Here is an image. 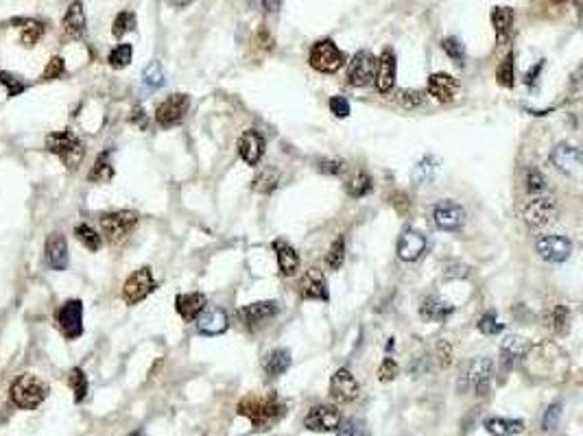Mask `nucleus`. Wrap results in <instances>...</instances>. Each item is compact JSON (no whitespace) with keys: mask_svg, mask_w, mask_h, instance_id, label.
Here are the masks:
<instances>
[{"mask_svg":"<svg viewBox=\"0 0 583 436\" xmlns=\"http://www.w3.org/2000/svg\"><path fill=\"white\" fill-rule=\"evenodd\" d=\"M129 436H147V434H145L143 430H135V432H131Z\"/></svg>","mask_w":583,"mask_h":436,"instance_id":"nucleus-62","label":"nucleus"},{"mask_svg":"<svg viewBox=\"0 0 583 436\" xmlns=\"http://www.w3.org/2000/svg\"><path fill=\"white\" fill-rule=\"evenodd\" d=\"M90 181H96V184H108V181L114 179V166H112V160H110V151L100 153L94 168L90 170L88 175Z\"/></svg>","mask_w":583,"mask_h":436,"instance_id":"nucleus-34","label":"nucleus"},{"mask_svg":"<svg viewBox=\"0 0 583 436\" xmlns=\"http://www.w3.org/2000/svg\"><path fill=\"white\" fill-rule=\"evenodd\" d=\"M170 5H175V7H186V5H190L192 0H168Z\"/></svg>","mask_w":583,"mask_h":436,"instance_id":"nucleus-61","label":"nucleus"},{"mask_svg":"<svg viewBox=\"0 0 583 436\" xmlns=\"http://www.w3.org/2000/svg\"><path fill=\"white\" fill-rule=\"evenodd\" d=\"M492 378H494V360L487 355L474 358L465 369L463 382H459V390L472 388L474 395L485 397L492 388Z\"/></svg>","mask_w":583,"mask_h":436,"instance_id":"nucleus-4","label":"nucleus"},{"mask_svg":"<svg viewBox=\"0 0 583 436\" xmlns=\"http://www.w3.org/2000/svg\"><path fill=\"white\" fill-rule=\"evenodd\" d=\"M317 168L324 175H341L343 170H346V162L343 160H321Z\"/></svg>","mask_w":583,"mask_h":436,"instance_id":"nucleus-56","label":"nucleus"},{"mask_svg":"<svg viewBox=\"0 0 583 436\" xmlns=\"http://www.w3.org/2000/svg\"><path fill=\"white\" fill-rule=\"evenodd\" d=\"M433 221L441 232H457L465 223V209L457 201H441L433 209Z\"/></svg>","mask_w":583,"mask_h":436,"instance_id":"nucleus-11","label":"nucleus"},{"mask_svg":"<svg viewBox=\"0 0 583 436\" xmlns=\"http://www.w3.org/2000/svg\"><path fill=\"white\" fill-rule=\"evenodd\" d=\"M330 112L336 116V118H348L352 107H350V100L346 96H332L330 98Z\"/></svg>","mask_w":583,"mask_h":436,"instance_id":"nucleus-52","label":"nucleus"},{"mask_svg":"<svg viewBox=\"0 0 583 436\" xmlns=\"http://www.w3.org/2000/svg\"><path fill=\"white\" fill-rule=\"evenodd\" d=\"M358 382L356 378L352 375L350 369H339L334 371L332 380H330V397L334 402H341V404H350L358 397Z\"/></svg>","mask_w":583,"mask_h":436,"instance_id":"nucleus-13","label":"nucleus"},{"mask_svg":"<svg viewBox=\"0 0 583 436\" xmlns=\"http://www.w3.org/2000/svg\"><path fill=\"white\" fill-rule=\"evenodd\" d=\"M190 109V96L188 94H170L168 98H164L158 109H155V120L160 127L170 129L184 120V116L188 114Z\"/></svg>","mask_w":583,"mask_h":436,"instance_id":"nucleus-8","label":"nucleus"},{"mask_svg":"<svg viewBox=\"0 0 583 436\" xmlns=\"http://www.w3.org/2000/svg\"><path fill=\"white\" fill-rule=\"evenodd\" d=\"M336 436H369V432H367V425L363 421L350 419V421H346L343 425L336 427Z\"/></svg>","mask_w":583,"mask_h":436,"instance_id":"nucleus-51","label":"nucleus"},{"mask_svg":"<svg viewBox=\"0 0 583 436\" xmlns=\"http://www.w3.org/2000/svg\"><path fill=\"white\" fill-rule=\"evenodd\" d=\"M46 149L57 155L66 168H77L83 160V144L73 131H55L46 137Z\"/></svg>","mask_w":583,"mask_h":436,"instance_id":"nucleus-3","label":"nucleus"},{"mask_svg":"<svg viewBox=\"0 0 583 436\" xmlns=\"http://www.w3.org/2000/svg\"><path fill=\"white\" fill-rule=\"evenodd\" d=\"M426 246H428V240H426V236L422 232L406 229L398 238V256L404 262H416V260H420L424 256Z\"/></svg>","mask_w":583,"mask_h":436,"instance_id":"nucleus-17","label":"nucleus"},{"mask_svg":"<svg viewBox=\"0 0 583 436\" xmlns=\"http://www.w3.org/2000/svg\"><path fill=\"white\" fill-rule=\"evenodd\" d=\"M531 351V343L522 336H507L500 345V367L505 371L513 369L518 365V362Z\"/></svg>","mask_w":583,"mask_h":436,"instance_id":"nucleus-18","label":"nucleus"},{"mask_svg":"<svg viewBox=\"0 0 583 436\" xmlns=\"http://www.w3.org/2000/svg\"><path fill=\"white\" fill-rule=\"evenodd\" d=\"M68 384H71L73 393H75V402H83L88 395V378L81 369H73L68 373Z\"/></svg>","mask_w":583,"mask_h":436,"instance_id":"nucleus-42","label":"nucleus"},{"mask_svg":"<svg viewBox=\"0 0 583 436\" xmlns=\"http://www.w3.org/2000/svg\"><path fill=\"white\" fill-rule=\"evenodd\" d=\"M396 55L391 48H385L378 63H376V88H378L381 94H389L396 85Z\"/></svg>","mask_w":583,"mask_h":436,"instance_id":"nucleus-20","label":"nucleus"},{"mask_svg":"<svg viewBox=\"0 0 583 436\" xmlns=\"http://www.w3.org/2000/svg\"><path fill=\"white\" fill-rule=\"evenodd\" d=\"M441 48L445 51V55H448L453 61L463 63V59H465V48H463V44H461L457 38H445V40L441 42Z\"/></svg>","mask_w":583,"mask_h":436,"instance_id":"nucleus-48","label":"nucleus"},{"mask_svg":"<svg viewBox=\"0 0 583 436\" xmlns=\"http://www.w3.org/2000/svg\"><path fill=\"white\" fill-rule=\"evenodd\" d=\"M537 253L546 260V262H566L572 253V242L566 238V236H557V234H551V236H542L537 240Z\"/></svg>","mask_w":583,"mask_h":436,"instance_id":"nucleus-14","label":"nucleus"},{"mask_svg":"<svg viewBox=\"0 0 583 436\" xmlns=\"http://www.w3.org/2000/svg\"><path fill=\"white\" fill-rule=\"evenodd\" d=\"M238 415L247 417L258 430H269L271 425H276L287 415V406L276 395L245 397L243 402L238 404Z\"/></svg>","mask_w":583,"mask_h":436,"instance_id":"nucleus-1","label":"nucleus"},{"mask_svg":"<svg viewBox=\"0 0 583 436\" xmlns=\"http://www.w3.org/2000/svg\"><path fill=\"white\" fill-rule=\"evenodd\" d=\"M155 290V279H153V273L149 266H143L138 271H133L125 286H123V299L125 303L129 306H135V303H140L143 299H147L151 293Z\"/></svg>","mask_w":583,"mask_h":436,"instance_id":"nucleus-6","label":"nucleus"},{"mask_svg":"<svg viewBox=\"0 0 583 436\" xmlns=\"http://www.w3.org/2000/svg\"><path fill=\"white\" fill-rule=\"evenodd\" d=\"M513 20H516V14H513L511 7H494L492 9V24H494V31H496L500 42L511 33Z\"/></svg>","mask_w":583,"mask_h":436,"instance_id":"nucleus-32","label":"nucleus"},{"mask_svg":"<svg viewBox=\"0 0 583 436\" xmlns=\"http://www.w3.org/2000/svg\"><path fill=\"white\" fill-rule=\"evenodd\" d=\"M376 63H378V59H376L369 51H358L350 66H348V81L350 85L354 88H365L371 83L373 79V72H376Z\"/></svg>","mask_w":583,"mask_h":436,"instance_id":"nucleus-12","label":"nucleus"},{"mask_svg":"<svg viewBox=\"0 0 583 436\" xmlns=\"http://www.w3.org/2000/svg\"><path fill=\"white\" fill-rule=\"evenodd\" d=\"M299 293L304 299L311 301H328L330 299V288H328V279L319 269H308L299 281Z\"/></svg>","mask_w":583,"mask_h":436,"instance_id":"nucleus-15","label":"nucleus"},{"mask_svg":"<svg viewBox=\"0 0 583 436\" xmlns=\"http://www.w3.org/2000/svg\"><path fill=\"white\" fill-rule=\"evenodd\" d=\"M57 323L59 330L68 341H75L83 334V303L79 299L66 301L57 310Z\"/></svg>","mask_w":583,"mask_h":436,"instance_id":"nucleus-9","label":"nucleus"},{"mask_svg":"<svg viewBox=\"0 0 583 436\" xmlns=\"http://www.w3.org/2000/svg\"><path fill=\"white\" fill-rule=\"evenodd\" d=\"M551 162L555 168L564 175H577L581 168V151L570 144H557L555 151L551 153Z\"/></svg>","mask_w":583,"mask_h":436,"instance_id":"nucleus-24","label":"nucleus"},{"mask_svg":"<svg viewBox=\"0 0 583 436\" xmlns=\"http://www.w3.org/2000/svg\"><path fill=\"white\" fill-rule=\"evenodd\" d=\"M428 94L435 96L439 103H450L459 94V83L455 77L445 75V72H435L428 79Z\"/></svg>","mask_w":583,"mask_h":436,"instance_id":"nucleus-22","label":"nucleus"},{"mask_svg":"<svg viewBox=\"0 0 583 436\" xmlns=\"http://www.w3.org/2000/svg\"><path fill=\"white\" fill-rule=\"evenodd\" d=\"M143 83L147 90H158L164 85V70L160 61H151L143 72Z\"/></svg>","mask_w":583,"mask_h":436,"instance_id":"nucleus-40","label":"nucleus"},{"mask_svg":"<svg viewBox=\"0 0 583 436\" xmlns=\"http://www.w3.org/2000/svg\"><path fill=\"white\" fill-rule=\"evenodd\" d=\"M0 83H3L7 88V96H20L24 92V81L16 75H11V72H0Z\"/></svg>","mask_w":583,"mask_h":436,"instance_id":"nucleus-50","label":"nucleus"},{"mask_svg":"<svg viewBox=\"0 0 583 436\" xmlns=\"http://www.w3.org/2000/svg\"><path fill=\"white\" fill-rule=\"evenodd\" d=\"M63 72H66L63 59H61V57H53V59L48 61V66L44 68L42 79H44V81H53V79H59V77L63 75Z\"/></svg>","mask_w":583,"mask_h":436,"instance_id":"nucleus-53","label":"nucleus"},{"mask_svg":"<svg viewBox=\"0 0 583 436\" xmlns=\"http://www.w3.org/2000/svg\"><path fill=\"white\" fill-rule=\"evenodd\" d=\"M483 425L492 436H516V434L525 432L522 419H509V417H490V419H485Z\"/></svg>","mask_w":583,"mask_h":436,"instance_id":"nucleus-28","label":"nucleus"},{"mask_svg":"<svg viewBox=\"0 0 583 436\" xmlns=\"http://www.w3.org/2000/svg\"><path fill=\"white\" fill-rule=\"evenodd\" d=\"M304 425L311 432H334L341 425V415L334 406H313L304 419Z\"/></svg>","mask_w":583,"mask_h":436,"instance_id":"nucleus-16","label":"nucleus"},{"mask_svg":"<svg viewBox=\"0 0 583 436\" xmlns=\"http://www.w3.org/2000/svg\"><path fill=\"white\" fill-rule=\"evenodd\" d=\"M453 314V306H445L441 303L437 297H426L420 306V316L430 323V321H443V318H448Z\"/></svg>","mask_w":583,"mask_h":436,"instance_id":"nucleus-31","label":"nucleus"},{"mask_svg":"<svg viewBox=\"0 0 583 436\" xmlns=\"http://www.w3.org/2000/svg\"><path fill=\"white\" fill-rule=\"evenodd\" d=\"M44 256H46V264L53 271H66V266H68V244H66V238L61 234H51L48 236Z\"/></svg>","mask_w":583,"mask_h":436,"instance_id":"nucleus-25","label":"nucleus"},{"mask_svg":"<svg viewBox=\"0 0 583 436\" xmlns=\"http://www.w3.org/2000/svg\"><path fill=\"white\" fill-rule=\"evenodd\" d=\"M138 225V214L129 212V209H120V212H110L100 216V229L103 236H105L110 242H120L125 240L133 227Z\"/></svg>","mask_w":583,"mask_h":436,"instance_id":"nucleus-5","label":"nucleus"},{"mask_svg":"<svg viewBox=\"0 0 583 436\" xmlns=\"http://www.w3.org/2000/svg\"><path fill=\"white\" fill-rule=\"evenodd\" d=\"M437 172H439V160L435 155H426L418 162V166L413 170V181L418 186L430 184V181L437 177Z\"/></svg>","mask_w":583,"mask_h":436,"instance_id":"nucleus-33","label":"nucleus"},{"mask_svg":"<svg viewBox=\"0 0 583 436\" xmlns=\"http://www.w3.org/2000/svg\"><path fill=\"white\" fill-rule=\"evenodd\" d=\"M129 120H131L133 125H138L140 129H147V127H149V120H147V114H145V109H143V107H135Z\"/></svg>","mask_w":583,"mask_h":436,"instance_id":"nucleus-58","label":"nucleus"},{"mask_svg":"<svg viewBox=\"0 0 583 436\" xmlns=\"http://www.w3.org/2000/svg\"><path fill=\"white\" fill-rule=\"evenodd\" d=\"M476 327H478V332H483L485 336H494V334H500V332H502V325L496 321V314H494V312H485L481 318H478Z\"/></svg>","mask_w":583,"mask_h":436,"instance_id":"nucleus-46","label":"nucleus"},{"mask_svg":"<svg viewBox=\"0 0 583 436\" xmlns=\"http://www.w3.org/2000/svg\"><path fill=\"white\" fill-rule=\"evenodd\" d=\"M280 3H282V0H262V7H264L267 11H278V9H280Z\"/></svg>","mask_w":583,"mask_h":436,"instance_id":"nucleus-59","label":"nucleus"},{"mask_svg":"<svg viewBox=\"0 0 583 436\" xmlns=\"http://www.w3.org/2000/svg\"><path fill=\"white\" fill-rule=\"evenodd\" d=\"M546 318H548L546 325H551V330H555L557 334L564 336L570 332V310L566 306H562V303L553 306L551 312L546 314Z\"/></svg>","mask_w":583,"mask_h":436,"instance_id":"nucleus-35","label":"nucleus"},{"mask_svg":"<svg viewBox=\"0 0 583 436\" xmlns=\"http://www.w3.org/2000/svg\"><path fill=\"white\" fill-rule=\"evenodd\" d=\"M273 251H276V256H278L280 273H282L284 277L295 275L297 269H299V256H297V251H295L287 240H276V242H273Z\"/></svg>","mask_w":583,"mask_h":436,"instance_id":"nucleus-27","label":"nucleus"},{"mask_svg":"<svg viewBox=\"0 0 583 436\" xmlns=\"http://www.w3.org/2000/svg\"><path fill=\"white\" fill-rule=\"evenodd\" d=\"M278 310L280 308L276 301H256V303H249L241 310V318L247 327H260L276 316Z\"/></svg>","mask_w":583,"mask_h":436,"instance_id":"nucleus-23","label":"nucleus"},{"mask_svg":"<svg viewBox=\"0 0 583 436\" xmlns=\"http://www.w3.org/2000/svg\"><path fill=\"white\" fill-rule=\"evenodd\" d=\"M131 57H133V48H131V44H118V46H116V48L110 53L108 61H110V66H112V68L120 70V68H127V66L131 63Z\"/></svg>","mask_w":583,"mask_h":436,"instance_id":"nucleus-43","label":"nucleus"},{"mask_svg":"<svg viewBox=\"0 0 583 436\" xmlns=\"http://www.w3.org/2000/svg\"><path fill=\"white\" fill-rule=\"evenodd\" d=\"M208 306V299L201 293H188V295H177L175 299V310L177 314L188 321V323H195V318L203 312V308Z\"/></svg>","mask_w":583,"mask_h":436,"instance_id":"nucleus-26","label":"nucleus"},{"mask_svg":"<svg viewBox=\"0 0 583 436\" xmlns=\"http://www.w3.org/2000/svg\"><path fill=\"white\" fill-rule=\"evenodd\" d=\"M551 3H555V5H564L566 0H551Z\"/></svg>","mask_w":583,"mask_h":436,"instance_id":"nucleus-63","label":"nucleus"},{"mask_svg":"<svg viewBox=\"0 0 583 436\" xmlns=\"http://www.w3.org/2000/svg\"><path fill=\"white\" fill-rule=\"evenodd\" d=\"M308 61H311V66L317 72H326V75H332V72H336L343 63H346V55H343L336 48V44L332 40H319L311 48Z\"/></svg>","mask_w":583,"mask_h":436,"instance_id":"nucleus-7","label":"nucleus"},{"mask_svg":"<svg viewBox=\"0 0 583 436\" xmlns=\"http://www.w3.org/2000/svg\"><path fill=\"white\" fill-rule=\"evenodd\" d=\"M398 371H400L398 362H396L393 358H385V360H383V365H381V369H378V380H381V382H391V380H396Z\"/></svg>","mask_w":583,"mask_h":436,"instance_id":"nucleus-54","label":"nucleus"},{"mask_svg":"<svg viewBox=\"0 0 583 436\" xmlns=\"http://www.w3.org/2000/svg\"><path fill=\"white\" fill-rule=\"evenodd\" d=\"M26 26L22 28V44L24 46H33L40 38H42V33H44V26L38 24V22H33V20H26L24 22Z\"/></svg>","mask_w":583,"mask_h":436,"instance_id":"nucleus-49","label":"nucleus"},{"mask_svg":"<svg viewBox=\"0 0 583 436\" xmlns=\"http://www.w3.org/2000/svg\"><path fill=\"white\" fill-rule=\"evenodd\" d=\"M343 262H346V238L339 236V238L332 242L330 251H328L326 264H328L332 271H339V269L343 266Z\"/></svg>","mask_w":583,"mask_h":436,"instance_id":"nucleus-39","label":"nucleus"},{"mask_svg":"<svg viewBox=\"0 0 583 436\" xmlns=\"http://www.w3.org/2000/svg\"><path fill=\"white\" fill-rule=\"evenodd\" d=\"M135 26V16L131 11H120L114 20V26H112V33H114V38H123V35L127 31H131Z\"/></svg>","mask_w":583,"mask_h":436,"instance_id":"nucleus-45","label":"nucleus"},{"mask_svg":"<svg viewBox=\"0 0 583 436\" xmlns=\"http://www.w3.org/2000/svg\"><path fill=\"white\" fill-rule=\"evenodd\" d=\"M195 323H197V330L205 336H219L229 327V321L223 308H203V312L195 318Z\"/></svg>","mask_w":583,"mask_h":436,"instance_id":"nucleus-19","label":"nucleus"},{"mask_svg":"<svg viewBox=\"0 0 583 436\" xmlns=\"http://www.w3.org/2000/svg\"><path fill=\"white\" fill-rule=\"evenodd\" d=\"M75 236L79 238V242L88 249V251H98L103 244V238L90 227V225H77L75 227Z\"/></svg>","mask_w":583,"mask_h":436,"instance_id":"nucleus-41","label":"nucleus"},{"mask_svg":"<svg viewBox=\"0 0 583 436\" xmlns=\"http://www.w3.org/2000/svg\"><path fill=\"white\" fill-rule=\"evenodd\" d=\"M437 358H439V365L441 367H450L453 362V347L448 341H439L437 343Z\"/></svg>","mask_w":583,"mask_h":436,"instance_id":"nucleus-57","label":"nucleus"},{"mask_svg":"<svg viewBox=\"0 0 583 436\" xmlns=\"http://www.w3.org/2000/svg\"><path fill=\"white\" fill-rule=\"evenodd\" d=\"M63 28L71 38H81V35L86 33V11H83V5L79 3V0L68 7V11L63 16Z\"/></svg>","mask_w":583,"mask_h":436,"instance_id":"nucleus-29","label":"nucleus"},{"mask_svg":"<svg viewBox=\"0 0 583 436\" xmlns=\"http://www.w3.org/2000/svg\"><path fill=\"white\" fill-rule=\"evenodd\" d=\"M373 184L367 172H356V177H352L348 181V194L354 197V199H361V197H367L371 192Z\"/></svg>","mask_w":583,"mask_h":436,"instance_id":"nucleus-38","label":"nucleus"},{"mask_svg":"<svg viewBox=\"0 0 583 436\" xmlns=\"http://www.w3.org/2000/svg\"><path fill=\"white\" fill-rule=\"evenodd\" d=\"M278 184H280V172L276 168H264L256 175L252 188L260 194H269L278 188Z\"/></svg>","mask_w":583,"mask_h":436,"instance_id":"nucleus-36","label":"nucleus"},{"mask_svg":"<svg viewBox=\"0 0 583 436\" xmlns=\"http://www.w3.org/2000/svg\"><path fill=\"white\" fill-rule=\"evenodd\" d=\"M557 216V201L553 197H533L525 209H522V218H525V223L529 227H544L553 221V218Z\"/></svg>","mask_w":583,"mask_h":436,"instance_id":"nucleus-10","label":"nucleus"},{"mask_svg":"<svg viewBox=\"0 0 583 436\" xmlns=\"http://www.w3.org/2000/svg\"><path fill=\"white\" fill-rule=\"evenodd\" d=\"M544 175L537 170V168H531L529 172H527V190L531 192V194H535V192H540V190H544Z\"/></svg>","mask_w":583,"mask_h":436,"instance_id":"nucleus-55","label":"nucleus"},{"mask_svg":"<svg viewBox=\"0 0 583 436\" xmlns=\"http://www.w3.org/2000/svg\"><path fill=\"white\" fill-rule=\"evenodd\" d=\"M291 367V353L287 349H273L264 358V373L269 378H280Z\"/></svg>","mask_w":583,"mask_h":436,"instance_id":"nucleus-30","label":"nucleus"},{"mask_svg":"<svg viewBox=\"0 0 583 436\" xmlns=\"http://www.w3.org/2000/svg\"><path fill=\"white\" fill-rule=\"evenodd\" d=\"M9 395H11V402H14L18 408H22V410H33V408H38V406L44 402V399H46L48 386H46L40 378L31 375V373H24V375H20V378L11 384Z\"/></svg>","mask_w":583,"mask_h":436,"instance_id":"nucleus-2","label":"nucleus"},{"mask_svg":"<svg viewBox=\"0 0 583 436\" xmlns=\"http://www.w3.org/2000/svg\"><path fill=\"white\" fill-rule=\"evenodd\" d=\"M542 66H544V63L540 61V63H537V66H535V68H533V70L529 72V75H527V85H531V83H535V77L540 75V70H542Z\"/></svg>","mask_w":583,"mask_h":436,"instance_id":"nucleus-60","label":"nucleus"},{"mask_svg":"<svg viewBox=\"0 0 583 436\" xmlns=\"http://www.w3.org/2000/svg\"><path fill=\"white\" fill-rule=\"evenodd\" d=\"M264 149H267V144H264V137L262 133H258L256 129H247L241 140H238V153H241V157L249 164V166H256L262 155H264Z\"/></svg>","mask_w":583,"mask_h":436,"instance_id":"nucleus-21","label":"nucleus"},{"mask_svg":"<svg viewBox=\"0 0 583 436\" xmlns=\"http://www.w3.org/2000/svg\"><path fill=\"white\" fill-rule=\"evenodd\" d=\"M393 100L398 105H402L404 109H416L424 103V96H422V92H416V90H400V92H396Z\"/></svg>","mask_w":583,"mask_h":436,"instance_id":"nucleus-44","label":"nucleus"},{"mask_svg":"<svg viewBox=\"0 0 583 436\" xmlns=\"http://www.w3.org/2000/svg\"><path fill=\"white\" fill-rule=\"evenodd\" d=\"M513 61H516V57H513V53H509L496 70V79L502 88H513V83H516V63Z\"/></svg>","mask_w":583,"mask_h":436,"instance_id":"nucleus-37","label":"nucleus"},{"mask_svg":"<svg viewBox=\"0 0 583 436\" xmlns=\"http://www.w3.org/2000/svg\"><path fill=\"white\" fill-rule=\"evenodd\" d=\"M559 419H562V404H551L546 408L544 417H542V430L544 432H553L557 425H559Z\"/></svg>","mask_w":583,"mask_h":436,"instance_id":"nucleus-47","label":"nucleus"}]
</instances>
